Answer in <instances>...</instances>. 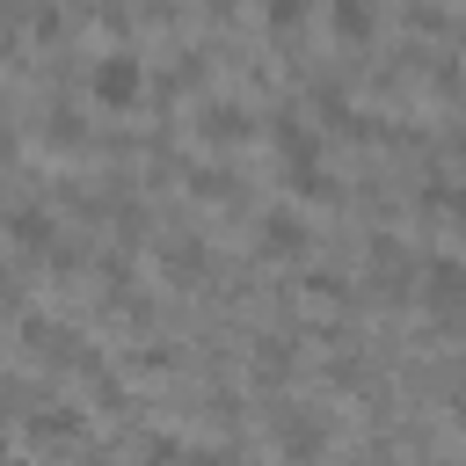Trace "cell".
<instances>
[{
	"label": "cell",
	"instance_id": "6da1fadb",
	"mask_svg": "<svg viewBox=\"0 0 466 466\" xmlns=\"http://www.w3.org/2000/svg\"><path fill=\"white\" fill-rule=\"evenodd\" d=\"M95 87H102L109 102H124V95L138 87V58H124V51H109V58H102V73H95Z\"/></svg>",
	"mask_w": 466,
	"mask_h": 466
}]
</instances>
